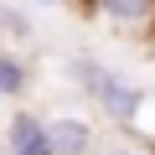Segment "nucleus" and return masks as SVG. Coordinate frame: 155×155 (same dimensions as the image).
I'll list each match as a JSON object with an SVG mask.
<instances>
[{"mask_svg":"<svg viewBox=\"0 0 155 155\" xmlns=\"http://www.w3.org/2000/svg\"><path fill=\"white\" fill-rule=\"evenodd\" d=\"M98 155H140V150H134V145H104Z\"/></svg>","mask_w":155,"mask_h":155,"instance_id":"nucleus-7","label":"nucleus"},{"mask_svg":"<svg viewBox=\"0 0 155 155\" xmlns=\"http://www.w3.org/2000/svg\"><path fill=\"white\" fill-rule=\"evenodd\" d=\"M72 72H78V83H83V93L98 104L104 119H114V124H140L145 93L129 83V78H119V72L104 67L98 57H72Z\"/></svg>","mask_w":155,"mask_h":155,"instance_id":"nucleus-1","label":"nucleus"},{"mask_svg":"<svg viewBox=\"0 0 155 155\" xmlns=\"http://www.w3.org/2000/svg\"><path fill=\"white\" fill-rule=\"evenodd\" d=\"M26 93H31V67H26V57H16V52L0 47V104H16V109H21Z\"/></svg>","mask_w":155,"mask_h":155,"instance_id":"nucleus-5","label":"nucleus"},{"mask_svg":"<svg viewBox=\"0 0 155 155\" xmlns=\"http://www.w3.org/2000/svg\"><path fill=\"white\" fill-rule=\"evenodd\" d=\"M31 5H36V11H67L72 0H31Z\"/></svg>","mask_w":155,"mask_h":155,"instance_id":"nucleus-6","label":"nucleus"},{"mask_svg":"<svg viewBox=\"0 0 155 155\" xmlns=\"http://www.w3.org/2000/svg\"><path fill=\"white\" fill-rule=\"evenodd\" d=\"M47 140H52V155H98V129L83 114L47 119Z\"/></svg>","mask_w":155,"mask_h":155,"instance_id":"nucleus-3","label":"nucleus"},{"mask_svg":"<svg viewBox=\"0 0 155 155\" xmlns=\"http://www.w3.org/2000/svg\"><path fill=\"white\" fill-rule=\"evenodd\" d=\"M83 11H88L93 26H109L119 36L155 26V0H83Z\"/></svg>","mask_w":155,"mask_h":155,"instance_id":"nucleus-2","label":"nucleus"},{"mask_svg":"<svg viewBox=\"0 0 155 155\" xmlns=\"http://www.w3.org/2000/svg\"><path fill=\"white\" fill-rule=\"evenodd\" d=\"M5 155H52L47 140V119L36 109H16L5 119Z\"/></svg>","mask_w":155,"mask_h":155,"instance_id":"nucleus-4","label":"nucleus"}]
</instances>
